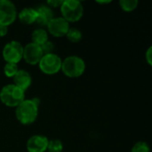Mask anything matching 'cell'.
Returning a JSON list of instances; mask_svg holds the SVG:
<instances>
[{"mask_svg": "<svg viewBox=\"0 0 152 152\" xmlns=\"http://www.w3.org/2000/svg\"><path fill=\"white\" fill-rule=\"evenodd\" d=\"M39 102L38 98L24 100L16 107L15 116L17 120L25 126L34 123L38 116Z\"/></svg>", "mask_w": 152, "mask_h": 152, "instance_id": "6da1fadb", "label": "cell"}, {"mask_svg": "<svg viewBox=\"0 0 152 152\" xmlns=\"http://www.w3.org/2000/svg\"><path fill=\"white\" fill-rule=\"evenodd\" d=\"M25 100V92L14 86L9 84L4 86L0 91V101L7 107H17Z\"/></svg>", "mask_w": 152, "mask_h": 152, "instance_id": "7a4b0ae2", "label": "cell"}, {"mask_svg": "<svg viewBox=\"0 0 152 152\" xmlns=\"http://www.w3.org/2000/svg\"><path fill=\"white\" fill-rule=\"evenodd\" d=\"M62 73L70 78H77L81 77L86 70L85 61L77 55H70L65 58L61 62Z\"/></svg>", "mask_w": 152, "mask_h": 152, "instance_id": "3957f363", "label": "cell"}, {"mask_svg": "<svg viewBox=\"0 0 152 152\" xmlns=\"http://www.w3.org/2000/svg\"><path fill=\"white\" fill-rule=\"evenodd\" d=\"M60 9L61 17L69 23L78 21L84 14V6L77 0H64Z\"/></svg>", "mask_w": 152, "mask_h": 152, "instance_id": "277c9868", "label": "cell"}, {"mask_svg": "<svg viewBox=\"0 0 152 152\" xmlns=\"http://www.w3.org/2000/svg\"><path fill=\"white\" fill-rule=\"evenodd\" d=\"M62 60L56 53L44 54L41 58L38 67L40 70L45 75H54L57 74L61 69Z\"/></svg>", "mask_w": 152, "mask_h": 152, "instance_id": "5b68a950", "label": "cell"}, {"mask_svg": "<svg viewBox=\"0 0 152 152\" xmlns=\"http://www.w3.org/2000/svg\"><path fill=\"white\" fill-rule=\"evenodd\" d=\"M2 54L6 62L17 64L22 59L23 45L16 40H12L4 46Z\"/></svg>", "mask_w": 152, "mask_h": 152, "instance_id": "8992f818", "label": "cell"}, {"mask_svg": "<svg viewBox=\"0 0 152 152\" xmlns=\"http://www.w3.org/2000/svg\"><path fill=\"white\" fill-rule=\"evenodd\" d=\"M17 8L10 0H0V25L8 27L17 18Z\"/></svg>", "mask_w": 152, "mask_h": 152, "instance_id": "52a82bcc", "label": "cell"}, {"mask_svg": "<svg viewBox=\"0 0 152 152\" xmlns=\"http://www.w3.org/2000/svg\"><path fill=\"white\" fill-rule=\"evenodd\" d=\"M44 53L41 49V46L34 44L28 43L25 46H23V54L22 59L29 65H37L39 63L41 58L43 57Z\"/></svg>", "mask_w": 152, "mask_h": 152, "instance_id": "ba28073f", "label": "cell"}, {"mask_svg": "<svg viewBox=\"0 0 152 152\" xmlns=\"http://www.w3.org/2000/svg\"><path fill=\"white\" fill-rule=\"evenodd\" d=\"M46 27L48 32L54 37H62L66 36L70 28L69 23L62 17H53Z\"/></svg>", "mask_w": 152, "mask_h": 152, "instance_id": "9c48e42d", "label": "cell"}, {"mask_svg": "<svg viewBox=\"0 0 152 152\" xmlns=\"http://www.w3.org/2000/svg\"><path fill=\"white\" fill-rule=\"evenodd\" d=\"M49 140L45 136L35 134L31 136L26 144L28 152H45L47 151Z\"/></svg>", "mask_w": 152, "mask_h": 152, "instance_id": "30bf717a", "label": "cell"}, {"mask_svg": "<svg viewBox=\"0 0 152 152\" xmlns=\"http://www.w3.org/2000/svg\"><path fill=\"white\" fill-rule=\"evenodd\" d=\"M12 78H13V85L24 92L29 88L32 83L31 75L24 69H19V71Z\"/></svg>", "mask_w": 152, "mask_h": 152, "instance_id": "8fae6325", "label": "cell"}, {"mask_svg": "<svg viewBox=\"0 0 152 152\" xmlns=\"http://www.w3.org/2000/svg\"><path fill=\"white\" fill-rule=\"evenodd\" d=\"M36 10L37 12V19L36 23L40 26H47L49 21L53 18V12L52 8L46 4H42L36 8Z\"/></svg>", "mask_w": 152, "mask_h": 152, "instance_id": "7c38bea8", "label": "cell"}, {"mask_svg": "<svg viewBox=\"0 0 152 152\" xmlns=\"http://www.w3.org/2000/svg\"><path fill=\"white\" fill-rule=\"evenodd\" d=\"M19 20L25 25H31L37 22V12L35 8H24L18 14Z\"/></svg>", "mask_w": 152, "mask_h": 152, "instance_id": "4fadbf2b", "label": "cell"}, {"mask_svg": "<svg viewBox=\"0 0 152 152\" xmlns=\"http://www.w3.org/2000/svg\"><path fill=\"white\" fill-rule=\"evenodd\" d=\"M32 43L41 46L48 41V32L44 28H37L31 34Z\"/></svg>", "mask_w": 152, "mask_h": 152, "instance_id": "5bb4252c", "label": "cell"}, {"mask_svg": "<svg viewBox=\"0 0 152 152\" xmlns=\"http://www.w3.org/2000/svg\"><path fill=\"white\" fill-rule=\"evenodd\" d=\"M139 4L138 0H120L119 5L121 9L125 12H133L134 11Z\"/></svg>", "mask_w": 152, "mask_h": 152, "instance_id": "9a60e30c", "label": "cell"}, {"mask_svg": "<svg viewBox=\"0 0 152 152\" xmlns=\"http://www.w3.org/2000/svg\"><path fill=\"white\" fill-rule=\"evenodd\" d=\"M66 37L69 42L77 43L82 39V32L76 28H70L66 34Z\"/></svg>", "mask_w": 152, "mask_h": 152, "instance_id": "2e32d148", "label": "cell"}, {"mask_svg": "<svg viewBox=\"0 0 152 152\" xmlns=\"http://www.w3.org/2000/svg\"><path fill=\"white\" fill-rule=\"evenodd\" d=\"M19 71L18 65L15 63H8L6 62L4 66V73L7 77H13L16 73Z\"/></svg>", "mask_w": 152, "mask_h": 152, "instance_id": "e0dca14e", "label": "cell"}, {"mask_svg": "<svg viewBox=\"0 0 152 152\" xmlns=\"http://www.w3.org/2000/svg\"><path fill=\"white\" fill-rule=\"evenodd\" d=\"M63 150V144L61 140L53 139L49 141L47 151L49 152H62Z\"/></svg>", "mask_w": 152, "mask_h": 152, "instance_id": "ac0fdd59", "label": "cell"}, {"mask_svg": "<svg viewBox=\"0 0 152 152\" xmlns=\"http://www.w3.org/2000/svg\"><path fill=\"white\" fill-rule=\"evenodd\" d=\"M131 152H151V149L147 142H138L133 146Z\"/></svg>", "mask_w": 152, "mask_h": 152, "instance_id": "d6986e66", "label": "cell"}, {"mask_svg": "<svg viewBox=\"0 0 152 152\" xmlns=\"http://www.w3.org/2000/svg\"><path fill=\"white\" fill-rule=\"evenodd\" d=\"M54 48V45L52 42H50L49 40L47 42H45L44 45H41V49L43 51V53L44 54H48V53H53V50Z\"/></svg>", "mask_w": 152, "mask_h": 152, "instance_id": "ffe728a7", "label": "cell"}, {"mask_svg": "<svg viewBox=\"0 0 152 152\" xmlns=\"http://www.w3.org/2000/svg\"><path fill=\"white\" fill-rule=\"evenodd\" d=\"M62 4V0H51L46 2V5H48L50 8H56L60 7Z\"/></svg>", "mask_w": 152, "mask_h": 152, "instance_id": "44dd1931", "label": "cell"}, {"mask_svg": "<svg viewBox=\"0 0 152 152\" xmlns=\"http://www.w3.org/2000/svg\"><path fill=\"white\" fill-rule=\"evenodd\" d=\"M145 59L147 63L151 66L152 65V46H150L147 50V52L145 53Z\"/></svg>", "mask_w": 152, "mask_h": 152, "instance_id": "7402d4cb", "label": "cell"}, {"mask_svg": "<svg viewBox=\"0 0 152 152\" xmlns=\"http://www.w3.org/2000/svg\"><path fill=\"white\" fill-rule=\"evenodd\" d=\"M8 33V27L0 25V37H5Z\"/></svg>", "mask_w": 152, "mask_h": 152, "instance_id": "603a6c76", "label": "cell"}, {"mask_svg": "<svg viewBox=\"0 0 152 152\" xmlns=\"http://www.w3.org/2000/svg\"><path fill=\"white\" fill-rule=\"evenodd\" d=\"M111 1H97L98 4H110Z\"/></svg>", "mask_w": 152, "mask_h": 152, "instance_id": "cb8c5ba5", "label": "cell"}]
</instances>
